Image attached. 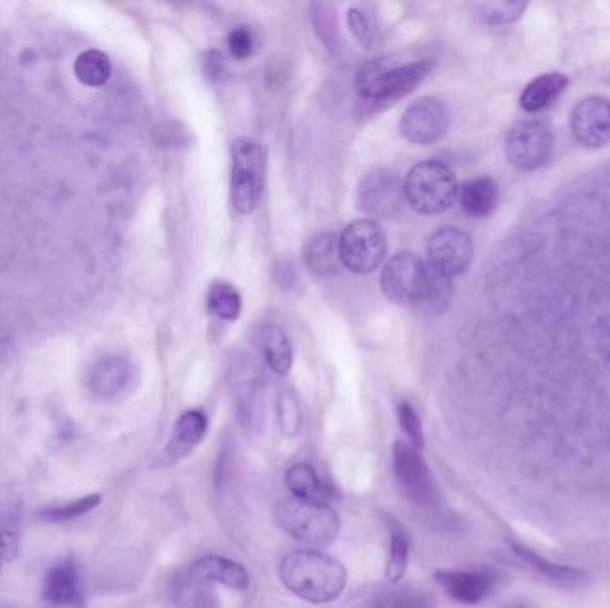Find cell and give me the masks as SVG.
<instances>
[{
	"label": "cell",
	"mask_w": 610,
	"mask_h": 608,
	"mask_svg": "<svg viewBox=\"0 0 610 608\" xmlns=\"http://www.w3.org/2000/svg\"><path fill=\"white\" fill-rule=\"evenodd\" d=\"M282 584L298 598L311 603H330L347 585V569L323 551L298 550L282 559Z\"/></svg>",
	"instance_id": "6da1fadb"
},
{
	"label": "cell",
	"mask_w": 610,
	"mask_h": 608,
	"mask_svg": "<svg viewBox=\"0 0 610 608\" xmlns=\"http://www.w3.org/2000/svg\"><path fill=\"white\" fill-rule=\"evenodd\" d=\"M273 519L286 534L313 548L334 543L341 528L338 512L329 503L304 502L295 496L273 505Z\"/></svg>",
	"instance_id": "7a4b0ae2"
},
{
	"label": "cell",
	"mask_w": 610,
	"mask_h": 608,
	"mask_svg": "<svg viewBox=\"0 0 610 608\" xmlns=\"http://www.w3.org/2000/svg\"><path fill=\"white\" fill-rule=\"evenodd\" d=\"M405 198L416 213H443L457 198L459 184L450 166L441 161H423L405 179Z\"/></svg>",
	"instance_id": "3957f363"
},
{
	"label": "cell",
	"mask_w": 610,
	"mask_h": 608,
	"mask_svg": "<svg viewBox=\"0 0 610 608\" xmlns=\"http://www.w3.org/2000/svg\"><path fill=\"white\" fill-rule=\"evenodd\" d=\"M437 273L411 252H400L382 270L380 286L384 295L398 305L429 302L436 286Z\"/></svg>",
	"instance_id": "277c9868"
},
{
	"label": "cell",
	"mask_w": 610,
	"mask_h": 608,
	"mask_svg": "<svg viewBox=\"0 0 610 608\" xmlns=\"http://www.w3.org/2000/svg\"><path fill=\"white\" fill-rule=\"evenodd\" d=\"M266 157L254 140L240 138L232 145L231 200L240 214L256 211L264 189Z\"/></svg>",
	"instance_id": "5b68a950"
},
{
	"label": "cell",
	"mask_w": 610,
	"mask_h": 608,
	"mask_svg": "<svg viewBox=\"0 0 610 608\" xmlns=\"http://www.w3.org/2000/svg\"><path fill=\"white\" fill-rule=\"evenodd\" d=\"M430 63L416 61L409 65L384 68L377 63L363 66L355 79L361 99L373 102H395L418 86L429 75Z\"/></svg>",
	"instance_id": "8992f818"
},
{
	"label": "cell",
	"mask_w": 610,
	"mask_h": 608,
	"mask_svg": "<svg viewBox=\"0 0 610 608\" xmlns=\"http://www.w3.org/2000/svg\"><path fill=\"white\" fill-rule=\"evenodd\" d=\"M339 261L357 275L375 272L386 252L388 238L379 223L371 218L355 220L345 227L338 239Z\"/></svg>",
	"instance_id": "52a82bcc"
},
{
	"label": "cell",
	"mask_w": 610,
	"mask_h": 608,
	"mask_svg": "<svg viewBox=\"0 0 610 608\" xmlns=\"http://www.w3.org/2000/svg\"><path fill=\"white\" fill-rule=\"evenodd\" d=\"M393 471L405 496L418 507L434 509L439 502L436 482L429 466L413 444L396 441L393 446Z\"/></svg>",
	"instance_id": "ba28073f"
},
{
	"label": "cell",
	"mask_w": 610,
	"mask_h": 608,
	"mask_svg": "<svg viewBox=\"0 0 610 608\" xmlns=\"http://www.w3.org/2000/svg\"><path fill=\"white\" fill-rule=\"evenodd\" d=\"M555 138L548 125L525 120L512 127L507 136V157L512 165L525 172L545 166L553 154Z\"/></svg>",
	"instance_id": "9c48e42d"
},
{
	"label": "cell",
	"mask_w": 610,
	"mask_h": 608,
	"mask_svg": "<svg viewBox=\"0 0 610 608\" xmlns=\"http://www.w3.org/2000/svg\"><path fill=\"white\" fill-rule=\"evenodd\" d=\"M405 184L398 173L386 168L373 170L357 189V206L375 218H393L405 206Z\"/></svg>",
	"instance_id": "30bf717a"
},
{
	"label": "cell",
	"mask_w": 610,
	"mask_h": 608,
	"mask_svg": "<svg viewBox=\"0 0 610 608\" xmlns=\"http://www.w3.org/2000/svg\"><path fill=\"white\" fill-rule=\"evenodd\" d=\"M429 266L446 279L468 272L473 261V241L457 227H443L429 239Z\"/></svg>",
	"instance_id": "8fae6325"
},
{
	"label": "cell",
	"mask_w": 610,
	"mask_h": 608,
	"mask_svg": "<svg viewBox=\"0 0 610 608\" xmlns=\"http://www.w3.org/2000/svg\"><path fill=\"white\" fill-rule=\"evenodd\" d=\"M450 113L436 97H423L407 107L400 118V132L414 145H432L445 136Z\"/></svg>",
	"instance_id": "7c38bea8"
},
{
	"label": "cell",
	"mask_w": 610,
	"mask_h": 608,
	"mask_svg": "<svg viewBox=\"0 0 610 608\" xmlns=\"http://www.w3.org/2000/svg\"><path fill=\"white\" fill-rule=\"evenodd\" d=\"M571 131L586 148H602L610 143V100L587 97L571 113Z\"/></svg>",
	"instance_id": "4fadbf2b"
},
{
	"label": "cell",
	"mask_w": 610,
	"mask_h": 608,
	"mask_svg": "<svg viewBox=\"0 0 610 608\" xmlns=\"http://www.w3.org/2000/svg\"><path fill=\"white\" fill-rule=\"evenodd\" d=\"M436 582L455 601L464 605H477L493 594L498 584V575L489 569H479V571L445 569V571H437Z\"/></svg>",
	"instance_id": "5bb4252c"
},
{
	"label": "cell",
	"mask_w": 610,
	"mask_h": 608,
	"mask_svg": "<svg viewBox=\"0 0 610 608\" xmlns=\"http://www.w3.org/2000/svg\"><path fill=\"white\" fill-rule=\"evenodd\" d=\"M43 598L59 608H81L84 587L79 567L72 559L59 560L43 578Z\"/></svg>",
	"instance_id": "9a60e30c"
},
{
	"label": "cell",
	"mask_w": 610,
	"mask_h": 608,
	"mask_svg": "<svg viewBox=\"0 0 610 608\" xmlns=\"http://www.w3.org/2000/svg\"><path fill=\"white\" fill-rule=\"evenodd\" d=\"M207 418L204 412L186 411L175 423L174 432L170 437V443L166 444L165 450L159 455L157 464L159 466H174L177 462L186 459L202 439L206 437Z\"/></svg>",
	"instance_id": "2e32d148"
},
{
	"label": "cell",
	"mask_w": 610,
	"mask_h": 608,
	"mask_svg": "<svg viewBox=\"0 0 610 608\" xmlns=\"http://www.w3.org/2000/svg\"><path fill=\"white\" fill-rule=\"evenodd\" d=\"M511 550L525 566L530 567L536 575L543 576L545 580L552 582V584L561 585L566 589H577V587H582L589 582V575L584 569L555 564V562L539 555L537 551L528 548L525 544L511 541Z\"/></svg>",
	"instance_id": "e0dca14e"
},
{
	"label": "cell",
	"mask_w": 610,
	"mask_h": 608,
	"mask_svg": "<svg viewBox=\"0 0 610 608\" xmlns=\"http://www.w3.org/2000/svg\"><path fill=\"white\" fill-rule=\"evenodd\" d=\"M191 580L195 582H215L234 591H245L250 585L247 569L225 557L209 555L197 560L190 569Z\"/></svg>",
	"instance_id": "ac0fdd59"
},
{
	"label": "cell",
	"mask_w": 610,
	"mask_h": 608,
	"mask_svg": "<svg viewBox=\"0 0 610 608\" xmlns=\"http://www.w3.org/2000/svg\"><path fill=\"white\" fill-rule=\"evenodd\" d=\"M569 86V79L561 72H550L527 84L520 97V106L527 113H539L552 106Z\"/></svg>",
	"instance_id": "d6986e66"
},
{
	"label": "cell",
	"mask_w": 610,
	"mask_h": 608,
	"mask_svg": "<svg viewBox=\"0 0 610 608\" xmlns=\"http://www.w3.org/2000/svg\"><path fill=\"white\" fill-rule=\"evenodd\" d=\"M500 200V189L495 179L477 177L462 184L461 206L471 218H487L495 213Z\"/></svg>",
	"instance_id": "ffe728a7"
},
{
	"label": "cell",
	"mask_w": 610,
	"mask_h": 608,
	"mask_svg": "<svg viewBox=\"0 0 610 608\" xmlns=\"http://www.w3.org/2000/svg\"><path fill=\"white\" fill-rule=\"evenodd\" d=\"M286 485L298 500L311 503H329L330 491L323 484L322 478L314 471L313 466L298 462L286 473Z\"/></svg>",
	"instance_id": "44dd1931"
},
{
	"label": "cell",
	"mask_w": 610,
	"mask_h": 608,
	"mask_svg": "<svg viewBox=\"0 0 610 608\" xmlns=\"http://www.w3.org/2000/svg\"><path fill=\"white\" fill-rule=\"evenodd\" d=\"M304 261L314 275H332L338 270V239L334 234L322 232L305 243Z\"/></svg>",
	"instance_id": "7402d4cb"
},
{
	"label": "cell",
	"mask_w": 610,
	"mask_h": 608,
	"mask_svg": "<svg viewBox=\"0 0 610 608\" xmlns=\"http://www.w3.org/2000/svg\"><path fill=\"white\" fill-rule=\"evenodd\" d=\"M263 352L268 366L277 375H288L293 366V346L286 332L277 325H266L263 329Z\"/></svg>",
	"instance_id": "603a6c76"
},
{
	"label": "cell",
	"mask_w": 610,
	"mask_h": 608,
	"mask_svg": "<svg viewBox=\"0 0 610 608\" xmlns=\"http://www.w3.org/2000/svg\"><path fill=\"white\" fill-rule=\"evenodd\" d=\"M22 541V510L17 502L0 503V550L6 562L17 559Z\"/></svg>",
	"instance_id": "cb8c5ba5"
},
{
	"label": "cell",
	"mask_w": 610,
	"mask_h": 608,
	"mask_svg": "<svg viewBox=\"0 0 610 608\" xmlns=\"http://www.w3.org/2000/svg\"><path fill=\"white\" fill-rule=\"evenodd\" d=\"M206 302L209 313L215 314L220 320L236 321L240 318L243 307L240 291L225 280H216L211 284Z\"/></svg>",
	"instance_id": "d4e9b609"
},
{
	"label": "cell",
	"mask_w": 610,
	"mask_h": 608,
	"mask_svg": "<svg viewBox=\"0 0 610 608\" xmlns=\"http://www.w3.org/2000/svg\"><path fill=\"white\" fill-rule=\"evenodd\" d=\"M74 72L81 83L91 88H99L108 83L111 77V61L108 54L100 50H86L75 59Z\"/></svg>",
	"instance_id": "484cf974"
},
{
	"label": "cell",
	"mask_w": 610,
	"mask_h": 608,
	"mask_svg": "<svg viewBox=\"0 0 610 608\" xmlns=\"http://www.w3.org/2000/svg\"><path fill=\"white\" fill-rule=\"evenodd\" d=\"M407 562H409V543L404 530L395 525L391 530L388 564H386V578L391 584H398L404 578Z\"/></svg>",
	"instance_id": "4316f807"
},
{
	"label": "cell",
	"mask_w": 610,
	"mask_h": 608,
	"mask_svg": "<svg viewBox=\"0 0 610 608\" xmlns=\"http://www.w3.org/2000/svg\"><path fill=\"white\" fill-rule=\"evenodd\" d=\"M371 608H437L432 594L423 591H391L373 601Z\"/></svg>",
	"instance_id": "83f0119b"
},
{
	"label": "cell",
	"mask_w": 610,
	"mask_h": 608,
	"mask_svg": "<svg viewBox=\"0 0 610 608\" xmlns=\"http://www.w3.org/2000/svg\"><path fill=\"white\" fill-rule=\"evenodd\" d=\"M129 377V368L120 359H111L100 366L95 375V389L102 395H115L124 387Z\"/></svg>",
	"instance_id": "f1b7e54d"
},
{
	"label": "cell",
	"mask_w": 610,
	"mask_h": 608,
	"mask_svg": "<svg viewBox=\"0 0 610 608\" xmlns=\"http://www.w3.org/2000/svg\"><path fill=\"white\" fill-rule=\"evenodd\" d=\"M100 502H102L100 494H88V496L79 498L75 502L59 505V507H49V509L43 510L40 516L47 521H52V523H63V521H70V519L81 518L91 510L97 509Z\"/></svg>",
	"instance_id": "f546056e"
},
{
	"label": "cell",
	"mask_w": 610,
	"mask_h": 608,
	"mask_svg": "<svg viewBox=\"0 0 610 608\" xmlns=\"http://www.w3.org/2000/svg\"><path fill=\"white\" fill-rule=\"evenodd\" d=\"M477 9L487 24H511L523 15L527 2H484Z\"/></svg>",
	"instance_id": "4dcf8cb0"
},
{
	"label": "cell",
	"mask_w": 610,
	"mask_h": 608,
	"mask_svg": "<svg viewBox=\"0 0 610 608\" xmlns=\"http://www.w3.org/2000/svg\"><path fill=\"white\" fill-rule=\"evenodd\" d=\"M277 416L282 432L288 437L297 436L302 427V411L298 407L297 398L289 391H282L277 400Z\"/></svg>",
	"instance_id": "1f68e13d"
},
{
	"label": "cell",
	"mask_w": 610,
	"mask_h": 608,
	"mask_svg": "<svg viewBox=\"0 0 610 608\" xmlns=\"http://www.w3.org/2000/svg\"><path fill=\"white\" fill-rule=\"evenodd\" d=\"M398 423L400 428L404 430L405 436L409 439V443L413 444L414 448L423 450L425 446V436H423V425L418 412L414 411L413 405L402 402L398 405Z\"/></svg>",
	"instance_id": "d6a6232c"
},
{
	"label": "cell",
	"mask_w": 610,
	"mask_h": 608,
	"mask_svg": "<svg viewBox=\"0 0 610 608\" xmlns=\"http://www.w3.org/2000/svg\"><path fill=\"white\" fill-rule=\"evenodd\" d=\"M227 43H229L232 58L238 59V61L252 58V54L256 50V36L250 31V27H245V25L234 27L227 38Z\"/></svg>",
	"instance_id": "836d02e7"
},
{
	"label": "cell",
	"mask_w": 610,
	"mask_h": 608,
	"mask_svg": "<svg viewBox=\"0 0 610 608\" xmlns=\"http://www.w3.org/2000/svg\"><path fill=\"white\" fill-rule=\"evenodd\" d=\"M348 25H350L352 33L357 38V42L364 45L366 49L371 47L373 33H371L370 22H368V18L364 17V13H361L359 9H350L348 11Z\"/></svg>",
	"instance_id": "e575fe53"
},
{
	"label": "cell",
	"mask_w": 610,
	"mask_h": 608,
	"mask_svg": "<svg viewBox=\"0 0 610 608\" xmlns=\"http://www.w3.org/2000/svg\"><path fill=\"white\" fill-rule=\"evenodd\" d=\"M6 564V557H4V553L0 550V573H2V567Z\"/></svg>",
	"instance_id": "d590c367"
},
{
	"label": "cell",
	"mask_w": 610,
	"mask_h": 608,
	"mask_svg": "<svg viewBox=\"0 0 610 608\" xmlns=\"http://www.w3.org/2000/svg\"><path fill=\"white\" fill-rule=\"evenodd\" d=\"M511 608H532V607H530V605H527V603H518V605H512Z\"/></svg>",
	"instance_id": "8d00e7d4"
},
{
	"label": "cell",
	"mask_w": 610,
	"mask_h": 608,
	"mask_svg": "<svg viewBox=\"0 0 610 608\" xmlns=\"http://www.w3.org/2000/svg\"><path fill=\"white\" fill-rule=\"evenodd\" d=\"M6 608H13V607H6Z\"/></svg>",
	"instance_id": "74e56055"
}]
</instances>
